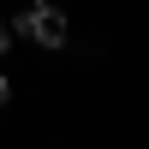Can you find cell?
<instances>
[{
  "label": "cell",
  "mask_w": 149,
  "mask_h": 149,
  "mask_svg": "<svg viewBox=\"0 0 149 149\" xmlns=\"http://www.w3.org/2000/svg\"><path fill=\"white\" fill-rule=\"evenodd\" d=\"M18 36H30L36 48H66V12L54 0H30L18 12Z\"/></svg>",
  "instance_id": "1"
},
{
  "label": "cell",
  "mask_w": 149,
  "mask_h": 149,
  "mask_svg": "<svg viewBox=\"0 0 149 149\" xmlns=\"http://www.w3.org/2000/svg\"><path fill=\"white\" fill-rule=\"evenodd\" d=\"M6 42H12V30H6V18H0V54H6Z\"/></svg>",
  "instance_id": "2"
},
{
  "label": "cell",
  "mask_w": 149,
  "mask_h": 149,
  "mask_svg": "<svg viewBox=\"0 0 149 149\" xmlns=\"http://www.w3.org/2000/svg\"><path fill=\"white\" fill-rule=\"evenodd\" d=\"M6 95H12V84H6V78H0V107H6Z\"/></svg>",
  "instance_id": "3"
}]
</instances>
